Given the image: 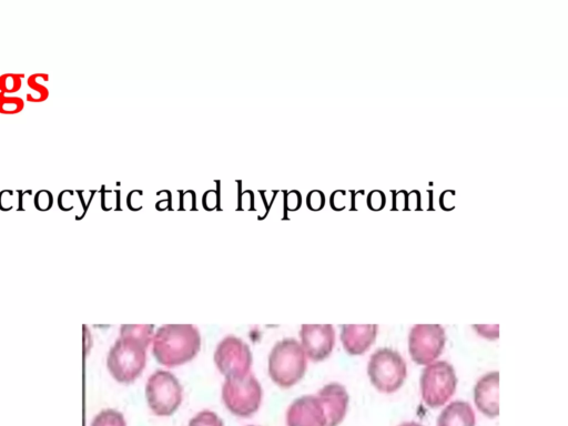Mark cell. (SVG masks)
Instances as JSON below:
<instances>
[{"mask_svg": "<svg viewBox=\"0 0 568 426\" xmlns=\"http://www.w3.org/2000/svg\"><path fill=\"white\" fill-rule=\"evenodd\" d=\"M445 343V329L440 324H417L409 336L411 359L419 365H429L441 357Z\"/></svg>", "mask_w": 568, "mask_h": 426, "instance_id": "9c48e42d", "label": "cell"}, {"mask_svg": "<svg viewBox=\"0 0 568 426\" xmlns=\"http://www.w3.org/2000/svg\"><path fill=\"white\" fill-rule=\"evenodd\" d=\"M24 109V100L17 97H5L0 93V114L15 115Z\"/></svg>", "mask_w": 568, "mask_h": 426, "instance_id": "d6986e66", "label": "cell"}, {"mask_svg": "<svg viewBox=\"0 0 568 426\" xmlns=\"http://www.w3.org/2000/svg\"><path fill=\"white\" fill-rule=\"evenodd\" d=\"M188 426H225V424L217 413L205 410L192 418Z\"/></svg>", "mask_w": 568, "mask_h": 426, "instance_id": "ac0fdd59", "label": "cell"}, {"mask_svg": "<svg viewBox=\"0 0 568 426\" xmlns=\"http://www.w3.org/2000/svg\"><path fill=\"white\" fill-rule=\"evenodd\" d=\"M181 208L185 210L196 209V194L194 191H186L181 196Z\"/></svg>", "mask_w": 568, "mask_h": 426, "instance_id": "83f0119b", "label": "cell"}, {"mask_svg": "<svg viewBox=\"0 0 568 426\" xmlns=\"http://www.w3.org/2000/svg\"><path fill=\"white\" fill-rule=\"evenodd\" d=\"M301 346L313 362L327 360L336 346V330L332 324H302Z\"/></svg>", "mask_w": 568, "mask_h": 426, "instance_id": "30bf717a", "label": "cell"}, {"mask_svg": "<svg viewBox=\"0 0 568 426\" xmlns=\"http://www.w3.org/2000/svg\"><path fill=\"white\" fill-rule=\"evenodd\" d=\"M255 204V195L250 190L242 192L239 199V205L242 210H252Z\"/></svg>", "mask_w": 568, "mask_h": 426, "instance_id": "4316f807", "label": "cell"}, {"mask_svg": "<svg viewBox=\"0 0 568 426\" xmlns=\"http://www.w3.org/2000/svg\"><path fill=\"white\" fill-rule=\"evenodd\" d=\"M378 324H342L341 341L344 350L352 357L368 352L378 337Z\"/></svg>", "mask_w": 568, "mask_h": 426, "instance_id": "5bb4252c", "label": "cell"}, {"mask_svg": "<svg viewBox=\"0 0 568 426\" xmlns=\"http://www.w3.org/2000/svg\"><path fill=\"white\" fill-rule=\"evenodd\" d=\"M307 205L312 211H320L326 205V197L322 191L313 190L307 197Z\"/></svg>", "mask_w": 568, "mask_h": 426, "instance_id": "ffe728a7", "label": "cell"}, {"mask_svg": "<svg viewBox=\"0 0 568 426\" xmlns=\"http://www.w3.org/2000/svg\"><path fill=\"white\" fill-rule=\"evenodd\" d=\"M215 363L226 379L245 378L253 364L249 344L236 336L223 338L215 351Z\"/></svg>", "mask_w": 568, "mask_h": 426, "instance_id": "ba28073f", "label": "cell"}, {"mask_svg": "<svg viewBox=\"0 0 568 426\" xmlns=\"http://www.w3.org/2000/svg\"><path fill=\"white\" fill-rule=\"evenodd\" d=\"M400 426H423V425L420 424V423H417V422H407V423L401 424Z\"/></svg>", "mask_w": 568, "mask_h": 426, "instance_id": "4dcf8cb0", "label": "cell"}, {"mask_svg": "<svg viewBox=\"0 0 568 426\" xmlns=\"http://www.w3.org/2000/svg\"><path fill=\"white\" fill-rule=\"evenodd\" d=\"M346 191H336L331 197V206L333 209L342 210L346 208L347 196Z\"/></svg>", "mask_w": 568, "mask_h": 426, "instance_id": "cb8c5ba5", "label": "cell"}, {"mask_svg": "<svg viewBox=\"0 0 568 426\" xmlns=\"http://www.w3.org/2000/svg\"><path fill=\"white\" fill-rule=\"evenodd\" d=\"M154 324H123L120 328V336L134 338L150 346L154 339Z\"/></svg>", "mask_w": 568, "mask_h": 426, "instance_id": "2e32d148", "label": "cell"}, {"mask_svg": "<svg viewBox=\"0 0 568 426\" xmlns=\"http://www.w3.org/2000/svg\"><path fill=\"white\" fill-rule=\"evenodd\" d=\"M453 365L446 361L426 365L421 375V393L423 402L431 409H440L453 397L458 387Z\"/></svg>", "mask_w": 568, "mask_h": 426, "instance_id": "8992f818", "label": "cell"}, {"mask_svg": "<svg viewBox=\"0 0 568 426\" xmlns=\"http://www.w3.org/2000/svg\"><path fill=\"white\" fill-rule=\"evenodd\" d=\"M54 197L48 190L39 191L35 197V206L42 211H47L53 207Z\"/></svg>", "mask_w": 568, "mask_h": 426, "instance_id": "44dd1931", "label": "cell"}, {"mask_svg": "<svg viewBox=\"0 0 568 426\" xmlns=\"http://www.w3.org/2000/svg\"><path fill=\"white\" fill-rule=\"evenodd\" d=\"M91 426H127V423L123 413L114 409H106L96 415Z\"/></svg>", "mask_w": 568, "mask_h": 426, "instance_id": "e0dca14e", "label": "cell"}, {"mask_svg": "<svg viewBox=\"0 0 568 426\" xmlns=\"http://www.w3.org/2000/svg\"><path fill=\"white\" fill-rule=\"evenodd\" d=\"M201 350V334L194 324H165L154 334L152 355L167 368L194 360Z\"/></svg>", "mask_w": 568, "mask_h": 426, "instance_id": "6da1fadb", "label": "cell"}, {"mask_svg": "<svg viewBox=\"0 0 568 426\" xmlns=\"http://www.w3.org/2000/svg\"><path fill=\"white\" fill-rule=\"evenodd\" d=\"M170 205H171V196L167 200H162V201L158 202L157 208L159 210H165V209L169 208Z\"/></svg>", "mask_w": 568, "mask_h": 426, "instance_id": "f546056e", "label": "cell"}, {"mask_svg": "<svg viewBox=\"0 0 568 426\" xmlns=\"http://www.w3.org/2000/svg\"><path fill=\"white\" fill-rule=\"evenodd\" d=\"M204 206L207 210H215L219 206V192L209 190L204 196Z\"/></svg>", "mask_w": 568, "mask_h": 426, "instance_id": "d4e9b609", "label": "cell"}, {"mask_svg": "<svg viewBox=\"0 0 568 426\" xmlns=\"http://www.w3.org/2000/svg\"><path fill=\"white\" fill-rule=\"evenodd\" d=\"M248 426H256V425H248Z\"/></svg>", "mask_w": 568, "mask_h": 426, "instance_id": "1f68e13d", "label": "cell"}, {"mask_svg": "<svg viewBox=\"0 0 568 426\" xmlns=\"http://www.w3.org/2000/svg\"><path fill=\"white\" fill-rule=\"evenodd\" d=\"M146 399L150 410L158 417H171L180 408L184 389L174 373L157 370L146 384Z\"/></svg>", "mask_w": 568, "mask_h": 426, "instance_id": "52a82bcc", "label": "cell"}, {"mask_svg": "<svg viewBox=\"0 0 568 426\" xmlns=\"http://www.w3.org/2000/svg\"><path fill=\"white\" fill-rule=\"evenodd\" d=\"M148 346L134 338L120 336L110 348L107 368L118 383L131 384L141 377L147 364Z\"/></svg>", "mask_w": 568, "mask_h": 426, "instance_id": "3957f363", "label": "cell"}, {"mask_svg": "<svg viewBox=\"0 0 568 426\" xmlns=\"http://www.w3.org/2000/svg\"><path fill=\"white\" fill-rule=\"evenodd\" d=\"M368 205L372 210H380L385 206V196L383 192L377 190L371 192L368 197Z\"/></svg>", "mask_w": 568, "mask_h": 426, "instance_id": "603a6c76", "label": "cell"}, {"mask_svg": "<svg viewBox=\"0 0 568 426\" xmlns=\"http://www.w3.org/2000/svg\"><path fill=\"white\" fill-rule=\"evenodd\" d=\"M475 413L471 404L454 401L446 407L438 419V426H475Z\"/></svg>", "mask_w": 568, "mask_h": 426, "instance_id": "9a60e30c", "label": "cell"}, {"mask_svg": "<svg viewBox=\"0 0 568 426\" xmlns=\"http://www.w3.org/2000/svg\"><path fill=\"white\" fill-rule=\"evenodd\" d=\"M288 426H327L326 414L317 395L294 400L287 412Z\"/></svg>", "mask_w": 568, "mask_h": 426, "instance_id": "7c38bea8", "label": "cell"}, {"mask_svg": "<svg viewBox=\"0 0 568 426\" xmlns=\"http://www.w3.org/2000/svg\"><path fill=\"white\" fill-rule=\"evenodd\" d=\"M37 77H38V74L30 77L28 79V85H29L30 88H33L34 90L39 91L40 98L36 101V103H42V101L47 100L49 93H48V90L45 86L37 83V80H36Z\"/></svg>", "mask_w": 568, "mask_h": 426, "instance_id": "484cf974", "label": "cell"}, {"mask_svg": "<svg viewBox=\"0 0 568 426\" xmlns=\"http://www.w3.org/2000/svg\"><path fill=\"white\" fill-rule=\"evenodd\" d=\"M263 390L256 375L250 372L242 379H226L222 385V401L236 417L251 418L262 403Z\"/></svg>", "mask_w": 568, "mask_h": 426, "instance_id": "5b68a950", "label": "cell"}, {"mask_svg": "<svg viewBox=\"0 0 568 426\" xmlns=\"http://www.w3.org/2000/svg\"><path fill=\"white\" fill-rule=\"evenodd\" d=\"M307 369V355L297 339L284 338L275 344L269 354V377L282 389H290L298 384Z\"/></svg>", "mask_w": 568, "mask_h": 426, "instance_id": "7a4b0ae2", "label": "cell"}, {"mask_svg": "<svg viewBox=\"0 0 568 426\" xmlns=\"http://www.w3.org/2000/svg\"><path fill=\"white\" fill-rule=\"evenodd\" d=\"M118 200H119V191H106L105 194L103 195L104 207H106V205L108 204H113L114 206L115 204H118Z\"/></svg>", "mask_w": 568, "mask_h": 426, "instance_id": "f1b7e54d", "label": "cell"}, {"mask_svg": "<svg viewBox=\"0 0 568 426\" xmlns=\"http://www.w3.org/2000/svg\"><path fill=\"white\" fill-rule=\"evenodd\" d=\"M284 205H286L287 210L297 211L302 205V196L299 191L292 190L290 192H284Z\"/></svg>", "mask_w": 568, "mask_h": 426, "instance_id": "7402d4cb", "label": "cell"}, {"mask_svg": "<svg viewBox=\"0 0 568 426\" xmlns=\"http://www.w3.org/2000/svg\"><path fill=\"white\" fill-rule=\"evenodd\" d=\"M476 408L485 417L495 419L500 415V372L486 373L474 388Z\"/></svg>", "mask_w": 568, "mask_h": 426, "instance_id": "4fadbf2b", "label": "cell"}, {"mask_svg": "<svg viewBox=\"0 0 568 426\" xmlns=\"http://www.w3.org/2000/svg\"><path fill=\"white\" fill-rule=\"evenodd\" d=\"M371 384L381 393L399 391L408 378L407 362L402 355L389 348L375 351L368 364Z\"/></svg>", "mask_w": 568, "mask_h": 426, "instance_id": "277c9868", "label": "cell"}, {"mask_svg": "<svg viewBox=\"0 0 568 426\" xmlns=\"http://www.w3.org/2000/svg\"><path fill=\"white\" fill-rule=\"evenodd\" d=\"M326 414L327 426H339L346 418L350 397L346 387L333 382L324 387L317 394Z\"/></svg>", "mask_w": 568, "mask_h": 426, "instance_id": "8fae6325", "label": "cell"}]
</instances>
